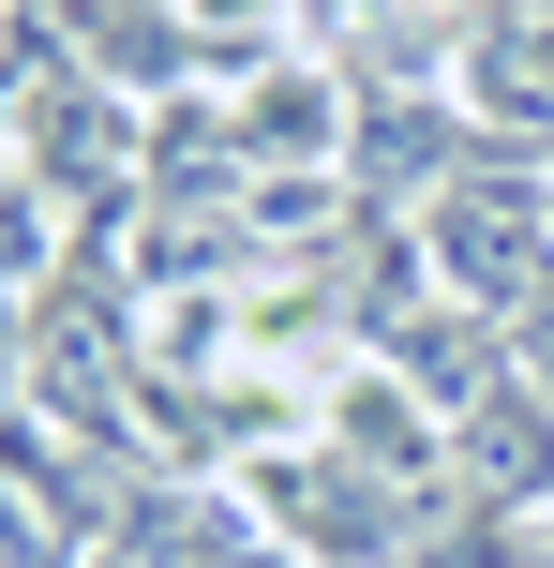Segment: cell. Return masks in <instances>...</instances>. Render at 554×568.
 I'll list each match as a JSON object with an SVG mask.
<instances>
[{
	"mask_svg": "<svg viewBox=\"0 0 554 568\" xmlns=\"http://www.w3.org/2000/svg\"><path fill=\"white\" fill-rule=\"evenodd\" d=\"M30 255H46V225H30V180H0V284H16Z\"/></svg>",
	"mask_w": 554,
	"mask_h": 568,
	"instance_id": "1",
	"label": "cell"
}]
</instances>
